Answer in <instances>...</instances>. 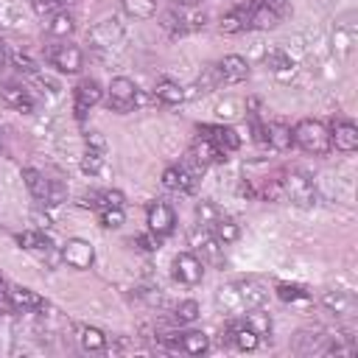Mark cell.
I'll list each match as a JSON object with an SVG mask.
<instances>
[{"mask_svg":"<svg viewBox=\"0 0 358 358\" xmlns=\"http://www.w3.org/2000/svg\"><path fill=\"white\" fill-rule=\"evenodd\" d=\"M0 98H3V103L6 106H11L14 112H34V98H31V92L25 90V87H20V84H6L3 90H0Z\"/></svg>","mask_w":358,"mask_h":358,"instance_id":"obj_23","label":"cell"},{"mask_svg":"<svg viewBox=\"0 0 358 358\" xmlns=\"http://www.w3.org/2000/svg\"><path fill=\"white\" fill-rule=\"evenodd\" d=\"M190 154H193L199 162H204V165H213V162H227V151H221V148H218L213 140H207V137H201V134H199V140L193 143Z\"/></svg>","mask_w":358,"mask_h":358,"instance_id":"obj_28","label":"cell"},{"mask_svg":"<svg viewBox=\"0 0 358 358\" xmlns=\"http://www.w3.org/2000/svg\"><path fill=\"white\" fill-rule=\"evenodd\" d=\"M330 145H336L344 154H352L358 148V126L352 120H344V117L333 120V126H330Z\"/></svg>","mask_w":358,"mask_h":358,"instance_id":"obj_16","label":"cell"},{"mask_svg":"<svg viewBox=\"0 0 358 358\" xmlns=\"http://www.w3.org/2000/svg\"><path fill=\"white\" fill-rule=\"evenodd\" d=\"M17 243L22 246V249H31V252H50V238L42 232V229H25V232H20L17 235Z\"/></svg>","mask_w":358,"mask_h":358,"instance_id":"obj_32","label":"cell"},{"mask_svg":"<svg viewBox=\"0 0 358 358\" xmlns=\"http://www.w3.org/2000/svg\"><path fill=\"white\" fill-rule=\"evenodd\" d=\"M103 98V90H101V84L95 81V78H84V81H78V87L73 90V109H76V117L81 120L98 101Z\"/></svg>","mask_w":358,"mask_h":358,"instance_id":"obj_12","label":"cell"},{"mask_svg":"<svg viewBox=\"0 0 358 358\" xmlns=\"http://www.w3.org/2000/svg\"><path fill=\"white\" fill-rule=\"evenodd\" d=\"M263 64H266V70L271 73V76H277V78H291L294 73H296V62L282 50V48H271V50H266V56H263Z\"/></svg>","mask_w":358,"mask_h":358,"instance_id":"obj_19","label":"cell"},{"mask_svg":"<svg viewBox=\"0 0 358 358\" xmlns=\"http://www.w3.org/2000/svg\"><path fill=\"white\" fill-rule=\"evenodd\" d=\"M120 6L134 20H151L157 14V0H120Z\"/></svg>","mask_w":358,"mask_h":358,"instance_id":"obj_34","label":"cell"},{"mask_svg":"<svg viewBox=\"0 0 358 358\" xmlns=\"http://www.w3.org/2000/svg\"><path fill=\"white\" fill-rule=\"evenodd\" d=\"M103 165H106V148H92V145H87V151H84V157H81V171L90 173V176H95V173L103 171Z\"/></svg>","mask_w":358,"mask_h":358,"instance_id":"obj_33","label":"cell"},{"mask_svg":"<svg viewBox=\"0 0 358 358\" xmlns=\"http://www.w3.org/2000/svg\"><path fill=\"white\" fill-rule=\"evenodd\" d=\"M134 243H137L140 249H145V252L159 249V238H157L154 232H148V235H137V238H134Z\"/></svg>","mask_w":358,"mask_h":358,"instance_id":"obj_44","label":"cell"},{"mask_svg":"<svg viewBox=\"0 0 358 358\" xmlns=\"http://www.w3.org/2000/svg\"><path fill=\"white\" fill-rule=\"evenodd\" d=\"M277 296L282 302H302V299H308V288L296 285V282H280L277 285Z\"/></svg>","mask_w":358,"mask_h":358,"instance_id":"obj_39","label":"cell"},{"mask_svg":"<svg viewBox=\"0 0 358 358\" xmlns=\"http://www.w3.org/2000/svg\"><path fill=\"white\" fill-rule=\"evenodd\" d=\"M87 204L95 207V210H103V207H123V193H120V190H98V193L90 196Z\"/></svg>","mask_w":358,"mask_h":358,"instance_id":"obj_37","label":"cell"},{"mask_svg":"<svg viewBox=\"0 0 358 358\" xmlns=\"http://www.w3.org/2000/svg\"><path fill=\"white\" fill-rule=\"evenodd\" d=\"M291 6L288 0H252V14H249V28L255 31H268L277 28L288 17Z\"/></svg>","mask_w":358,"mask_h":358,"instance_id":"obj_4","label":"cell"},{"mask_svg":"<svg viewBox=\"0 0 358 358\" xmlns=\"http://www.w3.org/2000/svg\"><path fill=\"white\" fill-rule=\"evenodd\" d=\"M8 299H11V308H17V310H42V308H48V302L25 285H8Z\"/></svg>","mask_w":358,"mask_h":358,"instance_id":"obj_21","label":"cell"},{"mask_svg":"<svg viewBox=\"0 0 358 358\" xmlns=\"http://www.w3.org/2000/svg\"><path fill=\"white\" fill-rule=\"evenodd\" d=\"M266 145H271L274 151H285L294 145V134H291V126L285 123H266Z\"/></svg>","mask_w":358,"mask_h":358,"instance_id":"obj_29","label":"cell"},{"mask_svg":"<svg viewBox=\"0 0 358 358\" xmlns=\"http://www.w3.org/2000/svg\"><path fill=\"white\" fill-rule=\"evenodd\" d=\"M98 221L106 229H117L123 224V207H103V210H98Z\"/></svg>","mask_w":358,"mask_h":358,"instance_id":"obj_42","label":"cell"},{"mask_svg":"<svg viewBox=\"0 0 358 358\" xmlns=\"http://www.w3.org/2000/svg\"><path fill=\"white\" fill-rule=\"evenodd\" d=\"M215 70H218V81L221 84H241L249 78V62L238 53H229L224 56L221 62H215Z\"/></svg>","mask_w":358,"mask_h":358,"instance_id":"obj_15","label":"cell"},{"mask_svg":"<svg viewBox=\"0 0 358 358\" xmlns=\"http://www.w3.org/2000/svg\"><path fill=\"white\" fill-rule=\"evenodd\" d=\"M243 316H246L243 322H246V324H249V327H252V330H255L260 338L271 333V319H268L266 313H260L257 308H255V310H249V313H243Z\"/></svg>","mask_w":358,"mask_h":358,"instance_id":"obj_40","label":"cell"},{"mask_svg":"<svg viewBox=\"0 0 358 358\" xmlns=\"http://www.w3.org/2000/svg\"><path fill=\"white\" fill-rule=\"evenodd\" d=\"M322 305L336 316H352L355 313V296L347 288H327L322 294Z\"/></svg>","mask_w":358,"mask_h":358,"instance_id":"obj_17","label":"cell"},{"mask_svg":"<svg viewBox=\"0 0 358 358\" xmlns=\"http://www.w3.org/2000/svg\"><path fill=\"white\" fill-rule=\"evenodd\" d=\"M173 277L179 282H185V285H196L204 277V263L193 252H179L173 257Z\"/></svg>","mask_w":358,"mask_h":358,"instance_id":"obj_14","label":"cell"},{"mask_svg":"<svg viewBox=\"0 0 358 358\" xmlns=\"http://www.w3.org/2000/svg\"><path fill=\"white\" fill-rule=\"evenodd\" d=\"M266 296H268L266 285L255 277H246V280H235V282L221 285L215 291V305L227 316H243V313L260 308L266 302Z\"/></svg>","mask_w":358,"mask_h":358,"instance_id":"obj_1","label":"cell"},{"mask_svg":"<svg viewBox=\"0 0 358 358\" xmlns=\"http://www.w3.org/2000/svg\"><path fill=\"white\" fill-rule=\"evenodd\" d=\"M280 187H282V199H288L296 207H313L316 204V185L305 171H285L280 176Z\"/></svg>","mask_w":358,"mask_h":358,"instance_id":"obj_3","label":"cell"},{"mask_svg":"<svg viewBox=\"0 0 358 358\" xmlns=\"http://www.w3.org/2000/svg\"><path fill=\"white\" fill-rule=\"evenodd\" d=\"M154 98L162 101L165 106H176V103L185 101V87H179V84L171 81V78H162V81H157V87H154Z\"/></svg>","mask_w":358,"mask_h":358,"instance_id":"obj_30","label":"cell"},{"mask_svg":"<svg viewBox=\"0 0 358 358\" xmlns=\"http://www.w3.org/2000/svg\"><path fill=\"white\" fill-rule=\"evenodd\" d=\"M145 224H148V232H154L157 238H165L176 227V213L165 201H151L145 207Z\"/></svg>","mask_w":358,"mask_h":358,"instance_id":"obj_8","label":"cell"},{"mask_svg":"<svg viewBox=\"0 0 358 358\" xmlns=\"http://www.w3.org/2000/svg\"><path fill=\"white\" fill-rule=\"evenodd\" d=\"M62 260H64L70 268L84 271V268L92 266V260H95V249H92V243L84 241V238H70V241L62 246Z\"/></svg>","mask_w":358,"mask_h":358,"instance_id":"obj_10","label":"cell"},{"mask_svg":"<svg viewBox=\"0 0 358 358\" xmlns=\"http://www.w3.org/2000/svg\"><path fill=\"white\" fill-rule=\"evenodd\" d=\"M73 28H76V20H73V14L67 8L50 14V22H48V34L50 36H67V34H73Z\"/></svg>","mask_w":358,"mask_h":358,"instance_id":"obj_35","label":"cell"},{"mask_svg":"<svg viewBox=\"0 0 358 358\" xmlns=\"http://www.w3.org/2000/svg\"><path fill=\"white\" fill-rule=\"evenodd\" d=\"M190 243L201 252V257H204L210 266H221V263H224V243H221L207 227L196 224V227L190 229ZM204 260H201V263H204Z\"/></svg>","mask_w":358,"mask_h":358,"instance_id":"obj_7","label":"cell"},{"mask_svg":"<svg viewBox=\"0 0 358 358\" xmlns=\"http://www.w3.org/2000/svg\"><path fill=\"white\" fill-rule=\"evenodd\" d=\"M221 215H224V213H221L213 201H199V204H196V218H199L201 227H213Z\"/></svg>","mask_w":358,"mask_h":358,"instance_id":"obj_41","label":"cell"},{"mask_svg":"<svg viewBox=\"0 0 358 358\" xmlns=\"http://www.w3.org/2000/svg\"><path fill=\"white\" fill-rule=\"evenodd\" d=\"M204 11H199L196 6H173L168 14H165V28L171 34H187V31H196L204 25Z\"/></svg>","mask_w":358,"mask_h":358,"instance_id":"obj_6","label":"cell"},{"mask_svg":"<svg viewBox=\"0 0 358 358\" xmlns=\"http://www.w3.org/2000/svg\"><path fill=\"white\" fill-rule=\"evenodd\" d=\"M355 39H358V31H355V14L347 11L344 17L336 20V28H333V50L336 56L347 59L355 48Z\"/></svg>","mask_w":358,"mask_h":358,"instance_id":"obj_9","label":"cell"},{"mask_svg":"<svg viewBox=\"0 0 358 358\" xmlns=\"http://www.w3.org/2000/svg\"><path fill=\"white\" fill-rule=\"evenodd\" d=\"M249 14H252V3H241V6L229 8V11L221 17L218 28H221L224 34H241V31L249 28Z\"/></svg>","mask_w":358,"mask_h":358,"instance_id":"obj_22","label":"cell"},{"mask_svg":"<svg viewBox=\"0 0 358 358\" xmlns=\"http://www.w3.org/2000/svg\"><path fill=\"white\" fill-rule=\"evenodd\" d=\"M324 347H327V336L322 330H299L296 338H294V350L302 352V355H324Z\"/></svg>","mask_w":358,"mask_h":358,"instance_id":"obj_24","label":"cell"},{"mask_svg":"<svg viewBox=\"0 0 358 358\" xmlns=\"http://www.w3.org/2000/svg\"><path fill=\"white\" fill-rule=\"evenodd\" d=\"M31 3H34V11H36V14L50 17V14H56V11H64L73 0H31Z\"/></svg>","mask_w":358,"mask_h":358,"instance_id":"obj_43","label":"cell"},{"mask_svg":"<svg viewBox=\"0 0 358 358\" xmlns=\"http://www.w3.org/2000/svg\"><path fill=\"white\" fill-rule=\"evenodd\" d=\"M196 319H199V302L185 299V302L176 305V310H173V322L176 324H193Z\"/></svg>","mask_w":358,"mask_h":358,"instance_id":"obj_38","label":"cell"},{"mask_svg":"<svg viewBox=\"0 0 358 358\" xmlns=\"http://www.w3.org/2000/svg\"><path fill=\"white\" fill-rule=\"evenodd\" d=\"M78 344L87 352H101V350H106V333L84 324V327H78Z\"/></svg>","mask_w":358,"mask_h":358,"instance_id":"obj_31","label":"cell"},{"mask_svg":"<svg viewBox=\"0 0 358 358\" xmlns=\"http://www.w3.org/2000/svg\"><path fill=\"white\" fill-rule=\"evenodd\" d=\"M87 145H92V148H106V140H103L101 131H87Z\"/></svg>","mask_w":358,"mask_h":358,"instance_id":"obj_45","label":"cell"},{"mask_svg":"<svg viewBox=\"0 0 358 358\" xmlns=\"http://www.w3.org/2000/svg\"><path fill=\"white\" fill-rule=\"evenodd\" d=\"M199 134L207 137V140H213V143H215L221 151H227V154H232V151L241 148V134H238L232 126H201Z\"/></svg>","mask_w":358,"mask_h":358,"instance_id":"obj_18","label":"cell"},{"mask_svg":"<svg viewBox=\"0 0 358 358\" xmlns=\"http://www.w3.org/2000/svg\"><path fill=\"white\" fill-rule=\"evenodd\" d=\"M123 39V28L117 25V20L112 17V20H101L95 28H92V42H95V48H112V45H117Z\"/></svg>","mask_w":358,"mask_h":358,"instance_id":"obj_26","label":"cell"},{"mask_svg":"<svg viewBox=\"0 0 358 358\" xmlns=\"http://www.w3.org/2000/svg\"><path fill=\"white\" fill-rule=\"evenodd\" d=\"M162 185L173 193H190L196 187V176L185 165H171L162 171Z\"/></svg>","mask_w":358,"mask_h":358,"instance_id":"obj_20","label":"cell"},{"mask_svg":"<svg viewBox=\"0 0 358 358\" xmlns=\"http://www.w3.org/2000/svg\"><path fill=\"white\" fill-rule=\"evenodd\" d=\"M22 182H25L28 193H31L36 201L48 204V196H50V185H53V182H50L42 171H36V168H25V171H22Z\"/></svg>","mask_w":358,"mask_h":358,"instance_id":"obj_27","label":"cell"},{"mask_svg":"<svg viewBox=\"0 0 358 358\" xmlns=\"http://www.w3.org/2000/svg\"><path fill=\"white\" fill-rule=\"evenodd\" d=\"M6 64H8V45L0 39V70H3Z\"/></svg>","mask_w":358,"mask_h":358,"instance_id":"obj_46","label":"cell"},{"mask_svg":"<svg viewBox=\"0 0 358 358\" xmlns=\"http://www.w3.org/2000/svg\"><path fill=\"white\" fill-rule=\"evenodd\" d=\"M48 62L59 70V73H78L84 64V53L76 45H53L48 50Z\"/></svg>","mask_w":358,"mask_h":358,"instance_id":"obj_13","label":"cell"},{"mask_svg":"<svg viewBox=\"0 0 358 358\" xmlns=\"http://www.w3.org/2000/svg\"><path fill=\"white\" fill-rule=\"evenodd\" d=\"M221 344H224V347L243 350V352H252V350H257L260 336H257L246 322H232V324L221 333Z\"/></svg>","mask_w":358,"mask_h":358,"instance_id":"obj_11","label":"cell"},{"mask_svg":"<svg viewBox=\"0 0 358 358\" xmlns=\"http://www.w3.org/2000/svg\"><path fill=\"white\" fill-rule=\"evenodd\" d=\"M137 98H140V92H137V84L131 78H126V76L112 78V84L106 90V103L112 112H120V115L131 112L137 106Z\"/></svg>","mask_w":358,"mask_h":358,"instance_id":"obj_5","label":"cell"},{"mask_svg":"<svg viewBox=\"0 0 358 358\" xmlns=\"http://www.w3.org/2000/svg\"><path fill=\"white\" fill-rule=\"evenodd\" d=\"M207 229H210V232H213L224 246H227V243H232V241H238V235H241L238 224H235L232 218H227V215H221V218H218L213 227H207Z\"/></svg>","mask_w":358,"mask_h":358,"instance_id":"obj_36","label":"cell"},{"mask_svg":"<svg viewBox=\"0 0 358 358\" xmlns=\"http://www.w3.org/2000/svg\"><path fill=\"white\" fill-rule=\"evenodd\" d=\"M210 350V338L201 330H185L176 333V352H187V355H201Z\"/></svg>","mask_w":358,"mask_h":358,"instance_id":"obj_25","label":"cell"},{"mask_svg":"<svg viewBox=\"0 0 358 358\" xmlns=\"http://www.w3.org/2000/svg\"><path fill=\"white\" fill-rule=\"evenodd\" d=\"M291 134H294V145H299L305 154L322 157V154H327V151L333 148V145H330V129H327L322 120L305 117V120H299V123L291 129Z\"/></svg>","mask_w":358,"mask_h":358,"instance_id":"obj_2","label":"cell"}]
</instances>
